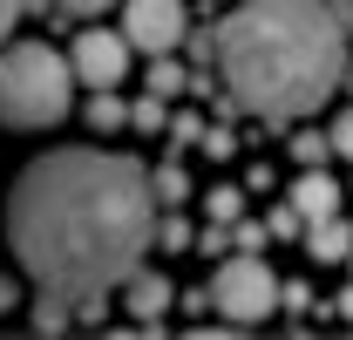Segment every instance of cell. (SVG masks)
<instances>
[{"label": "cell", "mask_w": 353, "mask_h": 340, "mask_svg": "<svg viewBox=\"0 0 353 340\" xmlns=\"http://www.w3.org/2000/svg\"><path fill=\"white\" fill-rule=\"evenodd\" d=\"M14 299H21V293H14V286H7V279H0V306H14Z\"/></svg>", "instance_id": "cell-26"}, {"label": "cell", "mask_w": 353, "mask_h": 340, "mask_svg": "<svg viewBox=\"0 0 353 340\" xmlns=\"http://www.w3.org/2000/svg\"><path fill=\"white\" fill-rule=\"evenodd\" d=\"M326 150H333V143H326V136H292V157H299V164H326Z\"/></svg>", "instance_id": "cell-18"}, {"label": "cell", "mask_w": 353, "mask_h": 340, "mask_svg": "<svg viewBox=\"0 0 353 340\" xmlns=\"http://www.w3.org/2000/svg\"><path fill=\"white\" fill-rule=\"evenodd\" d=\"M265 232H279V238H306V218L292 211V198H285V205H272V218H265Z\"/></svg>", "instance_id": "cell-16"}, {"label": "cell", "mask_w": 353, "mask_h": 340, "mask_svg": "<svg viewBox=\"0 0 353 340\" xmlns=\"http://www.w3.org/2000/svg\"><path fill=\"white\" fill-rule=\"evenodd\" d=\"M150 95H163V102H170V95H183V88H190V75H183V62H176V55H157V62H150Z\"/></svg>", "instance_id": "cell-11"}, {"label": "cell", "mask_w": 353, "mask_h": 340, "mask_svg": "<svg viewBox=\"0 0 353 340\" xmlns=\"http://www.w3.org/2000/svg\"><path fill=\"white\" fill-rule=\"evenodd\" d=\"M130 129H143V136H157V129H170V102L163 95H143L130 109Z\"/></svg>", "instance_id": "cell-13"}, {"label": "cell", "mask_w": 353, "mask_h": 340, "mask_svg": "<svg viewBox=\"0 0 353 340\" xmlns=\"http://www.w3.org/2000/svg\"><path fill=\"white\" fill-rule=\"evenodd\" d=\"M197 150H204L211 164H224V157L238 150V136H231V129H224V123H204V136H197Z\"/></svg>", "instance_id": "cell-15"}, {"label": "cell", "mask_w": 353, "mask_h": 340, "mask_svg": "<svg viewBox=\"0 0 353 340\" xmlns=\"http://www.w3.org/2000/svg\"><path fill=\"white\" fill-rule=\"evenodd\" d=\"M326 143H333V150H340V157L353 164V109H340V116H333V129H326Z\"/></svg>", "instance_id": "cell-17"}, {"label": "cell", "mask_w": 353, "mask_h": 340, "mask_svg": "<svg viewBox=\"0 0 353 340\" xmlns=\"http://www.w3.org/2000/svg\"><path fill=\"white\" fill-rule=\"evenodd\" d=\"M197 136H204V116H176V123H170V150L197 143Z\"/></svg>", "instance_id": "cell-21"}, {"label": "cell", "mask_w": 353, "mask_h": 340, "mask_svg": "<svg viewBox=\"0 0 353 340\" xmlns=\"http://www.w3.org/2000/svg\"><path fill=\"white\" fill-rule=\"evenodd\" d=\"M333 306H340V320H353V286H347L340 299H333Z\"/></svg>", "instance_id": "cell-25"}, {"label": "cell", "mask_w": 353, "mask_h": 340, "mask_svg": "<svg viewBox=\"0 0 353 340\" xmlns=\"http://www.w3.org/2000/svg\"><path fill=\"white\" fill-rule=\"evenodd\" d=\"M150 191L163 198V211H170V205H183V198H190V177H183V164H176V157H163V164L150 170Z\"/></svg>", "instance_id": "cell-10"}, {"label": "cell", "mask_w": 353, "mask_h": 340, "mask_svg": "<svg viewBox=\"0 0 353 340\" xmlns=\"http://www.w3.org/2000/svg\"><path fill=\"white\" fill-rule=\"evenodd\" d=\"M123 35L136 55H176V41L190 35L183 0H123Z\"/></svg>", "instance_id": "cell-5"}, {"label": "cell", "mask_w": 353, "mask_h": 340, "mask_svg": "<svg viewBox=\"0 0 353 340\" xmlns=\"http://www.w3.org/2000/svg\"><path fill=\"white\" fill-rule=\"evenodd\" d=\"M306 258H312V265H347V258H353V225L340 211L312 218V225H306Z\"/></svg>", "instance_id": "cell-9"}, {"label": "cell", "mask_w": 353, "mask_h": 340, "mask_svg": "<svg viewBox=\"0 0 353 340\" xmlns=\"http://www.w3.org/2000/svg\"><path fill=\"white\" fill-rule=\"evenodd\" d=\"M340 88H353V62H347V75H340Z\"/></svg>", "instance_id": "cell-27"}, {"label": "cell", "mask_w": 353, "mask_h": 340, "mask_svg": "<svg viewBox=\"0 0 353 340\" xmlns=\"http://www.w3.org/2000/svg\"><path fill=\"white\" fill-rule=\"evenodd\" d=\"M204 211L218 218V225H231V218H245V191H238V184H211V198H204Z\"/></svg>", "instance_id": "cell-14"}, {"label": "cell", "mask_w": 353, "mask_h": 340, "mask_svg": "<svg viewBox=\"0 0 353 340\" xmlns=\"http://www.w3.org/2000/svg\"><path fill=\"white\" fill-rule=\"evenodd\" d=\"M279 306H285V313H312V286H299V279L279 286Z\"/></svg>", "instance_id": "cell-22"}, {"label": "cell", "mask_w": 353, "mask_h": 340, "mask_svg": "<svg viewBox=\"0 0 353 340\" xmlns=\"http://www.w3.org/2000/svg\"><path fill=\"white\" fill-rule=\"evenodd\" d=\"M190 245H197V232L183 218H163V252H190Z\"/></svg>", "instance_id": "cell-19"}, {"label": "cell", "mask_w": 353, "mask_h": 340, "mask_svg": "<svg viewBox=\"0 0 353 340\" xmlns=\"http://www.w3.org/2000/svg\"><path fill=\"white\" fill-rule=\"evenodd\" d=\"M157 238V191L136 157L54 150L7 191V245L21 272L54 299H102L123 286Z\"/></svg>", "instance_id": "cell-1"}, {"label": "cell", "mask_w": 353, "mask_h": 340, "mask_svg": "<svg viewBox=\"0 0 353 340\" xmlns=\"http://www.w3.org/2000/svg\"><path fill=\"white\" fill-rule=\"evenodd\" d=\"M88 123L95 129H123L130 123V102H123L116 88H95V95H88Z\"/></svg>", "instance_id": "cell-12"}, {"label": "cell", "mask_w": 353, "mask_h": 340, "mask_svg": "<svg viewBox=\"0 0 353 340\" xmlns=\"http://www.w3.org/2000/svg\"><path fill=\"white\" fill-rule=\"evenodd\" d=\"M340 198H347V191H340V177H333L326 164H306L299 177H292V211L306 218V225H312V218H333Z\"/></svg>", "instance_id": "cell-8"}, {"label": "cell", "mask_w": 353, "mask_h": 340, "mask_svg": "<svg viewBox=\"0 0 353 340\" xmlns=\"http://www.w3.org/2000/svg\"><path fill=\"white\" fill-rule=\"evenodd\" d=\"M130 55H136V48H130L123 28H116V35H109V28H82L68 68H75V82H82V88H116L123 75H130Z\"/></svg>", "instance_id": "cell-6"}, {"label": "cell", "mask_w": 353, "mask_h": 340, "mask_svg": "<svg viewBox=\"0 0 353 340\" xmlns=\"http://www.w3.org/2000/svg\"><path fill=\"white\" fill-rule=\"evenodd\" d=\"M54 7H61V14H75V21H88V14H109L116 0H54Z\"/></svg>", "instance_id": "cell-23"}, {"label": "cell", "mask_w": 353, "mask_h": 340, "mask_svg": "<svg viewBox=\"0 0 353 340\" xmlns=\"http://www.w3.org/2000/svg\"><path fill=\"white\" fill-rule=\"evenodd\" d=\"M197 252H204V258L231 252V225H218V218H211V232H197Z\"/></svg>", "instance_id": "cell-20"}, {"label": "cell", "mask_w": 353, "mask_h": 340, "mask_svg": "<svg viewBox=\"0 0 353 340\" xmlns=\"http://www.w3.org/2000/svg\"><path fill=\"white\" fill-rule=\"evenodd\" d=\"M14 21H21V0H0V41L14 35Z\"/></svg>", "instance_id": "cell-24"}, {"label": "cell", "mask_w": 353, "mask_h": 340, "mask_svg": "<svg viewBox=\"0 0 353 340\" xmlns=\"http://www.w3.org/2000/svg\"><path fill=\"white\" fill-rule=\"evenodd\" d=\"M75 109V68L48 41L0 48V123L7 129H54Z\"/></svg>", "instance_id": "cell-3"}, {"label": "cell", "mask_w": 353, "mask_h": 340, "mask_svg": "<svg viewBox=\"0 0 353 340\" xmlns=\"http://www.w3.org/2000/svg\"><path fill=\"white\" fill-rule=\"evenodd\" d=\"M211 306H218L231 327H259L279 313V279H272V265L259 252H231L218 265V279H211Z\"/></svg>", "instance_id": "cell-4"}, {"label": "cell", "mask_w": 353, "mask_h": 340, "mask_svg": "<svg viewBox=\"0 0 353 340\" xmlns=\"http://www.w3.org/2000/svg\"><path fill=\"white\" fill-rule=\"evenodd\" d=\"M218 68L238 109L299 123L347 75V21L333 0H245L218 28Z\"/></svg>", "instance_id": "cell-2"}, {"label": "cell", "mask_w": 353, "mask_h": 340, "mask_svg": "<svg viewBox=\"0 0 353 340\" xmlns=\"http://www.w3.org/2000/svg\"><path fill=\"white\" fill-rule=\"evenodd\" d=\"M170 279L163 272H150V265H136L130 279H123V306H130L136 327H163V313H170Z\"/></svg>", "instance_id": "cell-7"}]
</instances>
